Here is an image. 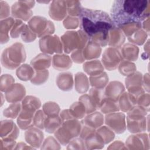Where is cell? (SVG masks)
Instances as JSON below:
<instances>
[{
    "label": "cell",
    "mask_w": 150,
    "mask_h": 150,
    "mask_svg": "<svg viewBox=\"0 0 150 150\" xmlns=\"http://www.w3.org/2000/svg\"><path fill=\"white\" fill-rule=\"evenodd\" d=\"M76 87L79 93H84L87 91L88 83L87 77L82 73H78L76 76Z\"/></svg>",
    "instance_id": "cell-6"
},
{
    "label": "cell",
    "mask_w": 150,
    "mask_h": 150,
    "mask_svg": "<svg viewBox=\"0 0 150 150\" xmlns=\"http://www.w3.org/2000/svg\"><path fill=\"white\" fill-rule=\"evenodd\" d=\"M66 4L68 13L70 15L77 16L80 15L82 8L79 1H66Z\"/></svg>",
    "instance_id": "cell-7"
},
{
    "label": "cell",
    "mask_w": 150,
    "mask_h": 150,
    "mask_svg": "<svg viewBox=\"0 0 150 150\" xmlns=\"http://www.w3.org/2000/svg\"><path fill=\"white\" fill-rule=\"evenodd\" d=\"M42 111H39L35 114L34 118V123L37 126L40 128H43V124L45 121V115L42 113Z\"/></svg>",
    "instance_id": "cell-8"
},
{
    "label": "cell",
    "mask_w": 150,
    "mask_h": 150,
    "mask_svg": "<svg viewBox=\"0 0 150 150\" xmlns=\"http://www.w3.org/2000/svg\"><path fill=\"white\" fill-rule=\"evenodd\" d=\"M149 1L118 0L112 3L111 19L114 25L121 28L125 25L141 23L149 18Z\"/></svg>",
    "instance_id": "cell-2"
},
{
    "label": "cell",
    "mask_w": 150,
    "mask_h": 150,
    "mask_svg": "<svg viewBox=\"0 0 150 150\" xmlns=\"http://www.w3.org/2000/svg\"><path fill=\"white\" fill-rule=\"evenodd\" d=\"M66 1H53L50 6L49 15L54 20H62L66 15Z\"/></svg>",
    "instance_id": "cell-4"
},
{
    "label": "cell",
    "mask_w": 150,
    "mask_h": 150,
    "mask_svg": "<svg viewBox=\"0 0 150 150\" xmlns=\"http://www.w3.org/2000/svg\"><path fill=\"white\" fill-rule=\"evenodd\" d=\"M62 123V120L57 116V114L50 115L45 119L44 124L46 132L49 133L53 132Z\"/></svg>",
    "instance_id": "cell-5"
},
{
    "label": "cell",
    "mask_w": 150,
    "mask_h": 150,
    "mask_svg": "<svg viewBox=\"0 0 150 150\" xmlns=\"http://www.w3.org/2000/svg\"><path fill=\"white\" fill-rule=\"evenodd\" d=\"M34 5L35 1H18L12 5V15L16 18L27 21L32 14L30 8Z\"/></svg>",
    "instance_id": "cell-3"
},
{
    "label": "cell",
    "mask_w": 150,
    "mask_h": 150,
    "mask_svg": "<svg viewBox=\"0 0 150 150\" xmlns=\"http://www.w3.org/2000/svg\"><path fill=\"white\" fill-rule=\"evenodd\" d=\"M81 30L101 46L108 45L110 32L115 25L111 17L104 11L83 8L80 15Z\"/></svg>",
    "instance_id": "cell-1"
}]
</instances>
